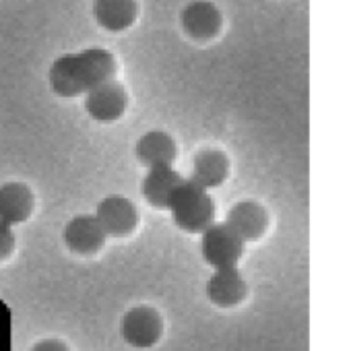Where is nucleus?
<instances>
[{
  "instance_id": "0eeeda50",
  "label": "nucleus",
  "mask_w": 351,
  "mask_h": 351,
  "mask_svg": "<svg viewBox=\"0 0 351 351\" xmlns=\"http://www.w3.org/2000/svg\"><path fill=\"white\" fill-rule=\"evenodd\" d=\"M182 182L184 178L178 171H173L171 165L149 167V173L145 176L143 182V195L149 201V205L157 209H169L173 195L178 193Z\"/></svg>"
},
{
  "instance_id": "2eb2a0df",
  "label": "nucleus",
  "mask_w": 351,
  "mask_h": 351,
  "mask_svg": "<svg viewBox=\"0 0 351 351\" xmlns=\"http://www.w3.org/2000/svg\"><path fill=\"white\" fill-rule=\"evenodd\" d=\"M136 157L147 167L171 165L176 157V145L165 132H147L136 143Z\"/></svg>"
},
{
  "instance_id": "f257e3e1",
  "label": "nucleus",
  "mask_w": 351,
  "mask_h": 351,
  "mask_svg": "<svg viewBox=\"0 0 351 351\" xmlns=\"http://www.w3.org/2000/svg\"><path fill=\"white\" fill-rule=\"evenodd\" d=\"M116 60L108 50L91 48L58 58L50 69V85L62 97L85 95L97 85L112 81Z\"/></svg>"
},
{
  "instance_id": "4468645a",
  "label": "nucleus",
  "mask_w": 351,
  "mask_h": 351,
  "mask_svg": "<svg viewBox=\"0 0 351 351\" xmlns=\"http://www.w3.org/2000/svg\"><path fill=\"white\" fill-rule=\"evenodd\" d=\"M93 15L104 29L124 32L134 23L136 3L134 0H95Z\"/></svg>"
},
{
  "instance_id": "f3484780",
  "label": "nucleus",
  "mask_w": 351,
  "mask_h": 351,
  "mask_svg": "<svg viewBox=\"0 0 351 351\" xmlns=\"http://www.w3.org/2000/svg\"><path fill=\"white\" fill-rule=\"evenodd\" d=\"M32 351H69V347L58 339H46V341L36 343Z\"/></svg>"
},
{
  "instance_id": "20e7f679",
  "label": "nucleus",
  "mask_w": 351,
  "mask_h": 351,
  "mask_svg": "<svg viewBox=\"0 0 351 351\" xmlns=\"http://www.w3.org/2000/svg\"><path fill=\"white\" fill-rule=\"evenodd\" d=\"M124 341L132 347H153L163 335V318L149 306H136L128 310L120 322Z\"/></svg>"
},
{
  "instance_id": "dca6fc26",
  "label": "nucleus",
  "mask_w": 351,
  "mask_h": 351,
  "mask_svg": "<svg viewBox=\"0 0 351 351\" xmlns=\"http://www.w3.org/2000/svg\"><path fill=\"white\" fill-rule=\"evenodd\" d=\"M15 250V234L9 223L0 221V261H5Z\"/></svg>"
},
{
  "instance_id": "39448f33",
  "label": "nucleus",
  "mask_w": 351,
  "mask_h": 351,
  "mask_svg": "<svg viewBox=\"0 0 351 351\" xmlns=\"http://www.w3.org/2000/svg\"><path fill=\"white\" fill-rule=\"evenodd\" d=\"M128 106V97L124 89L112 81H106L85 93V110L97 122H114L118 120Z\"/></svg>"
},
{
  "instance_id": "9d476101",
  "label": "nucleus",
  "mask_w": 351,
  "mask_h": 351,
  "mask_svg": "<svg viewBox=\"0 0 351 351\" xmlns=\"http://www.w3.org/2000/svg\"><path fill=\"white\" fill-rule=\"evenodd\" d=\"M34 211V195L27 186L11 182L0 186V221L17 226L29 219Z\"/></svg>"
},
{
  "instance_id": "7ed1b4c3",
  "label": "nucleus",
  "mask_w": 351,
  "mask_h": 351,
  "mask_svg": "<svg viewBox=\"0 0 351 351\" xmlns=\"http://www.w3.org/2000/svg\"><path fill=\"white\" fill-rule=\"evenodd\" d=\"M203 258L215 269L236 267L244 252V240L228 223H211L201 240Z\"/></svg>"
},
{
  "instance_id": "423d86ee",
  "label": "nucleus",
  "mask_w": 351,
  "mask_h": 351,
  "mask_svg": "<svg viewBox=\"0 0 351 351\" xmlns=\"http://www.w3.org/2000/svg\"><path fill=\"white\" fill-rule=\"evenodd\" d=\"M95 219L106 236L124 238L136 228V209L124 197H108L99 203Z\"/></svg>"
},
{
  "instance_id": "f03ea898",
  "label": "nucleus",
  "mask_w": 351,
  "mask_h": 351,
  "mask_svg": "<svg viewBox=\"0 0 351 351\" xmlns=\"http://www.w3.org/2000/svg\"><path fill=\"white\" fill-rule=\"evenodd\" d=\"M169 211L173 213V221L178 223V228L191 234H203L215 219V205L211 197L193 180H184L180 184L178 193L173 195Z\"/></svg>"
},
{
  "instance_id": "f8f14e48",
  "label": "nucleus",
  "mask_w": 351,
  "mask_h": 351,
  "mask_svg": "<svg viewBox=\"0 0 351 351\" xmlns=\"http://www.w3.org/2000/svg\"><path fill=\"white\" fill-rule=\"evenodd\" d=\"M228 226L244 242H252V240H258L265 234V230H267V213L263 211L261 205H256L252 201H244V203H238L230 211Z\"/></svg>"
},
{
  "instance_id": "9b49d317",
  "label": "nucleus",
  "mask_w": 351,
  "mask_h": 351,
  "mask_svg": "<svg viewBox=\"0 0 351 351\" xmlns=\"http://www.w3.org/2000/svg\"><path fill=\"white\" fill-rule=\"evenodd\" d=\"M182 27L184 32L195 40H209L213 38L221 27V15L219 11L205 0L193 3L182 13Z\"/></svg>"
},
{
  "instance_id": "1a4fd4ad",
  "label": "nucleus",
  "mask_w": 351,
  "mask_h": 351,
  "mask_svg": "<svg viewBox=\"0 0 351 351\" xmlns=\"http://www.w3.org/2000/svg\"><path fill=\"white\" fill-rule=\"evenodd\" d=\"M246 281L242 279L240 271L236 267L228 269H215V275L209 279L207 293L209 300L219 308H234L242 304L246 298Z\"/></svg>"
},
{
  "instance_id": "ddd939ff",
  "label": "nucleus",
  "mask_w": 351,
  "mask_h": 351,
  "mask_svg": "<svg viewBox=\"0 0 351 351\" xmlns=\"http://www.w3.org/2000/svg\"><path fill=\"white\" fill-rule=\"evenodd\" d=\"M230 171V163L228 157L219 151H203L195 157V165H193V182L205 191L215 189L219 184H223V180L228 178Z\"/></svg>"
},
{
  "instance_id": "6e6552de",
  "label": "nucleus",
  "mask_w": 351,
  "mask_h": 351,
  "mask_svg": "<svg viewBox=\"0 0 351 351\" xmlns=\"http://www.w3.org/2000/svg\"><path fill=\"white\" fill-rule=\"evenodd\" d=\"M106 232L101 230V226L97 223L95 215H79L73 221H69L66 230H64V242L66 246L75 252V254H95L104 242H106Z\"/></svg>"
}]
</instances>
